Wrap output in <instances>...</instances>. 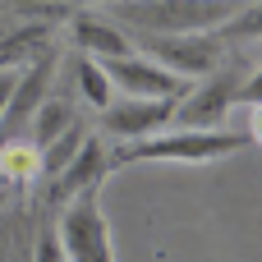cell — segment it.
Returning a JSON list of instances; mask_svg holds the SVG:
<instances>
[{
    "label": "cell",
    "mask_w": 262,
    "mask_h": 262,
    "mask_svg": "<svg viewBox=\"0 0 262 262\" xmlns=\"http://www.w3.org/2000/svg\"><path fill=\"white\" fill-rule=\"evenodd\" d=\"M253 143H258L253 129H161V134H152V138H138V143H124V147L106 152V166H111V170L143 166V161L203 166V161L235 157V152H244V147H253Z\"/></svg>",
    "instance_id": "6da1fadb"
},
{
    "label": "cell",
    "mask_w": 262,
    "mask_h": 262,
    "mask_svg": "<svg viewBox=\"0 0 262 262\" xmlns=\"http://www.w3.org/2000/svg\"><path fill=\"white\" fill-rule=\"evenodd\" d=\"M249 0H120L111 23H124L143 37H203L230 23Z\"/></svg>",
    "instance_id": "7a4b0ae2"
},
{
    "label": "cell",
    "mask_w": 262,
    "mask_h": 262,
    "mask_svg": "<svg viewBox=\"0 0 262 262\" xmlns=\"http://www.w3.org/2000/svg\"><path fill=\"white\" fill-rule=\"evenodd\" d=\"M60 249L69 262H115V244H111V221L101 207V189H83L64 203L60 230H55Z\"/></svg>",
    "instance_id": "3957f363"
},
{
    "label": "cell",
    "mask_w": 262,
    "mask_h": 262,
    "mask_svg": "<svg viewBox=\"0 0 262 262\" xmlns=\"http://www.w3.org/2000/svg\"><path fill=\"white\" fill-rule=\"evenodd\" d=\"M249 69L221 60V69H212L207 78H198V88H189L180 101H175V129H226V115H230V101H235V88Z\"/></svg>",
    "instance_id": "277c9868"
},
{
    "label": "cell",
    "mask_w": 262,
    "mask_h": 262,
    "mask_svg": "<svg viewBox=\"0 0 262 262\" xmlns=\"http://www.w3.org/2000/svg\"><path fill=\"white\" fill-rule=\"evenodd\" d=\"M101 74L111 83V92L120 97H143V101H180L189 92L184 78H175L170 69H161L157 60H147L143 51L134 55H115V60H101Z\"/></svg>",
    "instance_id": "5b68a950"
},
{
    "label": "cell",
    "mask_w": 262,
    "mask_h": 262,
    "mask_svg": "<svg viewBox=\"0 0 262 262\" xmlns=\"http://www.w3.org/2000/svg\"><path fill=\"white\" fill-rule=\"evenodd\" d=\"M143 46V55L147 60H157L161 69H170L175 78H207L212 69H221V60H226V46L212 37V32H203V37H143L138 41Z\"/></svg>",
    "instance_id": "8992f818"
},
{
    "label": "cell",
    "mask_w": 262,
    "mask_h": 262,
    "mask_svg": "<svg viewBox=\"0 0 262 262\" xmlns=\"http://www.w3.org/2000/svg\"><path fill=\"white\" fill-rule=\"evenodd\" d=\"M170 120H175V101H143V97H111V106L101 111V129L124 143L152 138L170 129Z\"/></svg>",
    "instance_id": "52a82bcc"
},
{
    "label": "cell",
    "mask_w": 262,
    "mask_h": 262,
    "mask_svg": "<svg viewBox=\"0 0 262 262\" xmlns=\"http://www.w3.org/2000/svg\"><path fill=\"white\" fill-rule=\"evenodd\" d=\"M55 64H60L55 51H37V55L23 64V74H14V92H9L5 115H0V134H14V129L46 101V92H51V83H55Z\"/></svg>",
    "instance_id": "ba28073f"
},
{
    "label": "cell",
    "mask_w": 262,
    "mask_h": 262,
    "mask_svg": "<svg viewBox=\"0 0 262 262\" xmlns=\"http://www.w3.org/2000/svg\"><path fill=\"white\" fill-rule=\"evenodd\" d=\"M74 41H78V51L92 55V60H115V55H134V51H138L120 23L97 18V14H78V18H74Z\"/></svg>",
    "instance_id": "9c48e42d"
},
{
    "label": "cell",
    "mask_w": 262,
    "mask_h": 262,
    "mask_svg": "<svg viewBox=\"0 0 262 262\" xmlns=\"http://www.w3.org/2000/svg\"><path fill=\"white\" fill-rule=\"evenodd\" d=\"M111 166H106V147L97 143V138H88L83 147H78V157L55 175V189H51V198H74V193H83V189H101V175H106Z\"/></svg>",
    "instance_id": "30bf717a"
},
{
    "label": "cell",
    "mask_w": 262,
    "mask_h": 262,
    "mask_svg": "<svg viewBox=\"0 0 262 262\" xmlns=\"http://www.w3.org/2000/svg\"><path fill=\"white\" fill-rule=\"evenodd\" d=\"M69 124H74V106H69V101H51V97H46V101L28 115V147H37V152H41V147H46V143H55Z\"/></svg>",
    "instance_id": "8fae6325"
},
{
    "label": "cell",
    "mask_w": 262,
    "mask_h": 262,
    "mask_svg": "<svg viewBox=\"0 0 262 262\" xmlns=\"http://www.w3.org/2000/svg\"><path fill=\"white\" fill-rule=\"evenodd\" d=\"M83 143H88V129L74 120V124H69V129L55 138V143H46V147L37 152V170H41L46 180H55V175H60V170H64L74 157H78V147H83Z\"/></svg>",
    "instance_id": "7c38bea8"
},
{
    "label": "cell",
    "mask_w": 262,
    "mask_h": 262,
    "mask_svg": "<svg viewBox=\"0 0 262 262\" xmlns=\"http://www.w3.org/2000/svg\"><path fill=\"white\" fill-rule=\"evenodd\" d=\"M74 83H78V97L92 106V111H106L111 106V83H106V74H101V60H92V55H83L78 51V60H74Z\"/></svg>",
    "instance_id": "4fadbf2b"
},
{
    "label": "cell",
    "mask_w": 262,
    "mask_h": 262,
    "mask_svg": "<svg viewBox=\"0 0 262 262\" xmlns=\"http://www.w3.org/2000/svg\"><path fill=\"white\" fill-rule=\"evenodd\" d=\"M41 41H46V28H23V32H14L5 46H0V69H14V60H32L37 51H41Z\"/></svg>",
    "instance_id": "5bb4252c"
},
{
    "label": "cell",
    "mask_w": 262,
    "mask_h": 262,
    "mask_svg": "<svg viewBox=\"0 0 262 262\" xmlns=\"http://www.w3.org/2000/svg\"><path fill=\"white\" fill-rule=\"evenodd\" d=\"M32 262H69V258H64V249H60L55 235H41V239H37V258H32Z\"/></svg>",
    "instance_id": "9a60e30c"
},
{
    "label": "cell",
    "mask_w": 262,
    "mask_h": 262,
    "mask_svg": "<svg viewBox=\"0 0 262 262\" xmlns=\"http://www.w3.org/2000/svg\"><path fill=\"white\" fill-rule=\"evenodd\" d=\"M14 92V69H0V115H5V101Z\"/></svg>",
    "instance_id": "2e32d148"
},
{
    "label": "cell",
    "mask_w": 262,
    "mask_h": 262,
    "mask_svg": "<svg viewBox=\"0 0 262 262\" xmlns=\"http://www.w3.org/2000/svg\"><path fill=\"white\" fill-rule=\"evenodd\" d=\"M5 203H9V189H0V212H5Z\"/></svg>",
    "instance_id": "e0dca14e"
},
{
    "label": "cell",
    "mask_w": 262,
    "mask_h": 262,
    "mask_svg": "<svg viewBox=\"0 0 262 262\" xmlns=\"http://www.w3.org/2000/svg\"><path fill=\"white\" fill-rule=\"evenodd\" d=\"M0 189H9V184H5V175H0Z\"/></svg>",
    "instance_id": "ac0fdd59"
}]
</instances>
